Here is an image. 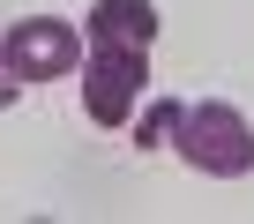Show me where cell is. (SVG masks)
<instances>
[{"label": "cell", "mask_w": 254, "mask_h": 224, "mask_svg": "<svg viewBox=\"0 0 254 224\" xmlns=\"http://www.w3.org/2000/svg\"><path fill=\"white\" fill-rule=\"evenodd\" d=\"M82 38L90 45H157V8L150 0H97V8L82 15Z\"/></svg>", "instance_id": "277c9868"}, {"label": "cell", "mask_w": 254, "mask_h": 224, "mask_svg": "<svg viewBox=\"0 0 254 224\" xmlns=\"http://www.w3.org/2000/svg\"><path fill=\"white\" fill-rule=\"evenodd\" d=\"M150 90V53L142 45H90L82 60V112L97 127H127Z\"/></svg>", "instance_id": "3957f363"}, {"label": "cell", "mask_w": 254, "mask_h": 224, "mask_svg": "<svg viewBox=\"0 0 254 224\" xmlns=\"http://www.w3.org/2000/svg\"><path fill=\"white\" fill-rule=\"evenodd\" d=\"M172 150H180L202 179H247V172H254V127H247V112L224 105V97H187V105H180Z\"/></svg>", "instance_id": "6da1fadb"}, {"label": "cell", "mask_w": 254, "mask_h": 224, "mask_svg": "<svg viewBox=\"0 0 254 224\" xmlns=\"http://www.w3.org/2000/svg\"><path fill=\"white\" fill-rule=\"evenodd\" d=\"M180 105H187V97H157V105L142 112V127H135V142H142V150H165V142H172V127H180Z\"/></svg>", "instance_id": "5b68a950"}, {"label": "cell", "mask_w": 254, "mask_h": 224, "mask_svg": "<svg viewBox=\"0 0 254 224\" xmlns=\"http://www.w3.org/2000/svg\"><path fill=\"white\" fill-rule=\"evenodd\" d=\"M15 97H23V82H15L8 67H0V105H15Z\"/></svg>", "instance_id": "8992f818"}, {"label": "cell", "mask_w": 254, "mask_h": 224, "mask_svg": "<svg viewBox=\"0 0 254 224\" xmlns=\"http://www.w3.org/2000/svg\"><path fill=\"white\" fill-rule=\"evenodd\" d=\"M82 60H90V53H82V30L60 23V15H23V23L0 30V67H8L23 90H30V82H60V75H75Z\"/></svg>", "instance_id": "7a4b0ae2"}]
</instances>
